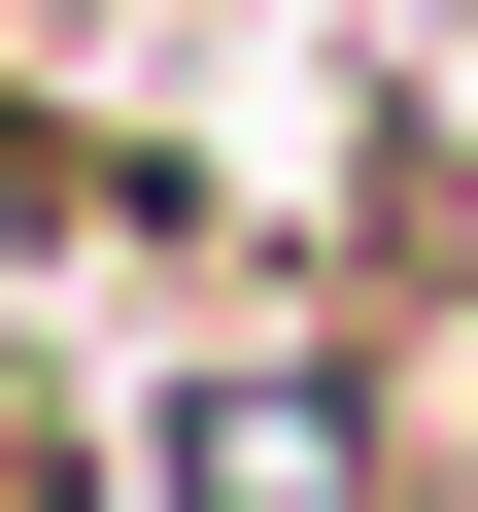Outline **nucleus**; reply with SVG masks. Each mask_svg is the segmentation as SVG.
Segmentation results:
<instances>
[{
  "label": "nucleus",
  "mask_w": 478,
  "mask_h": 512,
  "mask_svg": "<svg viewBox=\"0 0 478 512\" xmlns=\"http://www.w3.org/2000/svg\"><path fill=\"white\" fill-rule=\"evenodd\" d=\"M171 512H376V410L342 376H205L171 410Z\"/></svg>",
  "instance_id": "f257e3e1"
},
{
  "label": "nucleus",
  "mask_w": 478,
  "mask_h": 512,
  "mask_svg": "<svg viewBox=\"0 0 478 512\" xmlns=\"http://www.w3.org/2000/svg\"><path fill=\"white\" fill-rule=\"evenodd\" d=\"M0 512H69V444H35V410H0Z\"/></svg>",
  "instance_id": "f03ea898"
}]
</instances>
